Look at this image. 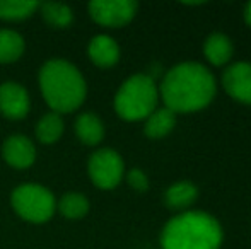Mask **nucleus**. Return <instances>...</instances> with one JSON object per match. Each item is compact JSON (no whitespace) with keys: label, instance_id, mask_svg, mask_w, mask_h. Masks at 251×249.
Masks as SVG:
<instances>
[{"label":"nucleus","instance_id":"1","mask_svg":"<svg viewBox=\"0 0 251 249\" xmlns=\"http://www.w3.org/2000/svg\"><path fill=\"white\" fill-rule=\"evenodd\" d=\"M215 94L214 75L195 62L179 63L166 73L161 96L173 113H192L205 108Z\"/></svg>","mask_w":251,"mask_h":249},{"label":"nucleus","instance_id":"2","mask_svg":"<svg viewBox=\"0 0 251 249\" xmlns=\"http://www.w3.org/2000/svg\"><path fill=\"white\" fill-rule=\"evenodd\" d=\"M40 89L53 113L58 114L75 111L87 94L82 73L65 60H50L41 67Z\"/></svg>","mask_w":251,"mask_h":249},{"label":"nucleus","instance_id":"3","mask_svg":"<svg viewBox=\"0 0 251 249\" xmlns=\"http://www.w3.org/2000/svg\"><path fill=\"white\" fill-rule=\"evenodd\" d=\"M222 230L205 212H185L166 224L161 236L162 249H219Z\"/></svg>","mask_w":251,"mask_h":249},{"label":"nucleus","instance_id":"4","mask_svg":"<svg viewBox=\"0 0 251 249\" xmlns=\"http://www.w3.org/2000/svg\"><path fill=\"white\" fill-rule=\"evenodd\" d=\"M157 87L151 75L137 73L126 79L115 97V110L123 120L137 121L154 113Z\"/></svg>","mask_w":251,"mask_h":249},{"label":"nucleus","instance_id":"5","mask_svg":"<svg viewBox=\"0 0 251 249\" xmlns=\"http://www.w3.org/2000/svg\"><path fill=\"white\" fill-rule=\"evenodd\" d=\"M12 208L21 219L33 224H43L53 217L56 208L55 196L48 188L40 184H21L10 196Z\"/></svg>","mask_w":251,"mask_h":249},{"label":"nucleus","instance_id":"6","mask_svg":"<svg viewBox=\"0 0 251 249\" xmlns=\"http://www.w3.org/2000/svg\"><path fill=\"white\" fill-rule=\"evenodd\" d=\"M89 176L101 189L118 186L123 178V160L113 149H101L89 159Z\"/></svg>","mask_w":251,"mask_h":249},{"label":"nucleus","instance_id":"7","mask_svg":"<svg viewBox=\"0 0 251 249\" xmlns=\"http://www.w3.org/2000/svg\"><path fill=\"white\" fill-rule=\"evenodd\" d=\"M133 0H94L89 3V14L98 24L108 27H122L137 14Z\"/></svg>","mask_w":251,"mask_h":249},{"label":"nucleus","instance_id":"8","mask_svg":"<svg viewBox=\"0 0 251 249\" xmlns=\"http://www.w3.org/2000/svg\"><path fill=\"white\" fill-rule=\"evenodd\" d=\"M27 91L17 82H5L0 86V113L9 120H23L29 113Z\"/></svg>","mask_w":251,"mask_h":249},{"label":"nucleus","instance_id":"9","mask_svg":"<svg viewBox=\"0 0 251 249\" xmlns=\"http://www.w3.org/2000/svg\"><path fill=\"white\" fill-rule=\"evenodd\" d=\"M224 89L231 97L245 104H251V63L239 62L226 70Z\"/></svg>","mask_w":251,"mask_h":249},{"label":"nucleus","instance_id":"10","mask_svg":"<svg viewBox=\"0 0 251 249\" xmlns=\"http://www.w3.org/2000/svg\"><path fill=\"white\" fill-rule=\"evenodd\" d=\"M3 159L14 169H27L34 164L36 159V149L33 142L24 135H10L3 142Z\"/></svg>","mask_w":251,"mask_h":249},{"label":"nucleus","instance_id":"11","mask_svg":"<svg viewBox=\"0 0 251 249\" xmlns=\"http://www.w3.org/2000/svg\"><path fill=\"white\" fill-rule=\"evenodd\" d=\"M87 51H89V58L93 60L94 65L101 67V68H109L120 60L118 45L113 38L106 36V34L94 36L91 40Z\"/></svg>","mask_w":251,"mask_h":249},{"label":"nucleus","instance_id":"12","mask_svg":"<svg viewBox=\"0 0 251 249\" xmlns=\"http://www.w3.org/2000/svg\"><path fill=\"white\" fill-rule=\"evenodd\" d=\"M203 53L207 57V60L212 65H224L231 60L232 57V43L226 34L222 33H214L205 40L203 45Z\"/></svg>","mask_w":251,"mask_h":249},{"label":"nucleus","instance_id":"13","mask_svg":"<svg viewBox=\"0 0 251 249\" xmlns=\"http://www.w3.org/2000/svg\"><path fill=\"white\" fill-rule=\"evenodd\" d=\"M75 133L84 145H98L104 136V126L96 114L82 113L75 121Z\"/></svg>","mask_w":251,"mask_h":249},{"label":"nucleus","instance_id":"14","mask_svg":"<svg viewBox=\"0 0 251 249\" xmlns=\"http://www.w3.org/2000/svg\"><path fill=\"white\" fill-rule=\"evenodd\" d=\"M175 113L168 108H161V110H155L154 113L147 116V123L144 130H146V135L149 138H162L175 128Z\"/></svg>","mask_w":251,"mask_h":249},{"label":"nucleus","instance_id":"15","mask_svg":"<svg viewBox=\"0 0 251 249\" xmlns=\"http://www.w3.org/2000/svg\"><path fill=\"white\" fill-rule=\"evenodd\" d=\"M24 40L19 33L10 29H0V63H12L24 53Z\"/></svg>","mask_w":251,"mask_h":249},{"label":"nucleus","instance_id":"16","mask_svg":"<svg viewBox=\"0 0 251 249\" xmlns=\"http://www.w3.org/2000/svg\"><path fill=\"white\" fill-rule=\"evenodd\" d=\"M40 10L43 19L50 24L51 27H58L63 29L69 24H72L74 21V12L69 5L65 3H58V2H45L40 3Z\"/></svg>","mask_w":251,"mask_h":249},{"label":"nucleus","instance_id":"17","mask_svg":"<svg viewBox=\"0 0 251 249\" xmlns=\"http://www.w3.org/2000/svg\"><path fill=\"white\" fill-rule=\"evenodd\" d=\"M197 188L188 181H179V183L173 184L166 191V205L169 208H185V206L192 205L197 198Z\"/></svg>","mask_w":251,"mask_h":249},{"label":"nucleus","instance_id":"18","mask_svg":"<svg viewBox=\"0 0 251 249\" xmlns=\"http://www.w3.org/2000/svg\"><path fill=\"white\" fill-rule=\"evenodd\" d=\"M40 9L38 2H23V0H0V19L23 21L33 16Z\"/></svg>","mask_w":251,"mask_h":249},{"label":"nucleus","instance_id":"19","mask_svg":"<svg viewBox=\"0 0 251 249\" xmlns=\"http://www.w3.org/2000/svg\"><path fill=\"white\" fill-rule=\"evenodd\" d=\"M63 133V120L58 113H48L38 121L36 136L41 143H55Z\"/></svg>","mask_w":251,"mask_h":249},{"label":"nucleus","instance_id":"20","mask_svg":"<svg viewBox=\"0 0 251 249\" xmlns=\"http://www.w3.org/2000/svg\"><path fill=\"white\" fill-rule=\"evenodd\" d=\"M58 210L65 219L77 220L82 219L89 210V202L80 193H67L58 202Z\"/></svg>","mask_w":251,"mask_h":249},{"label":"nucleus","instance_id":"21","mask_svg":"<svg viewBox=\"0 0 251 249\" xmlns=\"http://www.w3.org/2000/svg\"><path fill=\"white\" fill-rule=\"evenodd\" d=\"M126 180H128V184L132 186L135 191H147V188H149V180H147L146 173H142L140 169H132L128 173V176H126Z\"/></svg>","mask_w":251,"mask_h":249},{"label":"nucleus","instance_id":"22","mask_svg":"<svg viewBox=\"0 0 251 249\" xmlns=\"http://www.w3.org/2000/svg\"><path fill=\"white\" fill-rule=\"evenodd\" d=\"M245 19H246V23L251 26V2L246 5V9H245Z\"/></svg>","mask_w":251,"mask_h":249}]
</instances>
